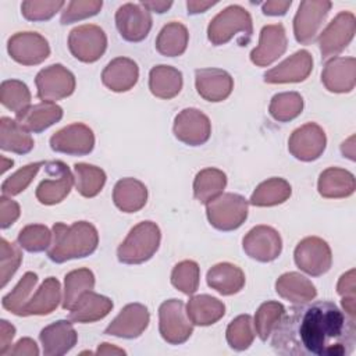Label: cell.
Returning <instances> with one entry per match:
<instances>
[{
  "instance_id": "f6af8a7d",
  "label": "cell",
  "mask_w": 356,
  "mask_h": 356,
  "mask_svg": "<svg viewBox=\"0 0 356 356\" xmlns=\"http://www.w3.org/2000/svg\"><path fill=\"white\" fill-rule=\"evenodd\" d=\"M53 232L43 224L25 225L17 238L18 245L31 253H39L50 248Z\"/></svg>"
},
{
  "instance_id": "f907efd6",
  "label": "cell",
  "mask_w": 356,
  "mask_h": 356,
  "mask_svg": "<svg viewBox=\"0 0 356 356\" xmlns=\"http://www.w3.org/2000/svg\"><path fill=\"white\" fill-rule=\"evenodd\" d=\"M19 245L11 243L4 238L0 239V277H1V286H6L11 277L15 274L18 267L22 261V253L19 250Z\"/></svg>"
},
{
  "instance_id": "ba28073f",
  "label": "cell",
  "mask_w": 356,
  "mask_h": 356,
  "mask_svg": "<svg viewBox=\"0 0 356 356\" xmlns=\"http://www.w3.org/2000/svg\"><path fill=\"white\" fill-rule=\"evenodd\" d=\"M356 32V18L350 11L338 13L332 21L320 32L317 42L320 46L321 57L328 60L337 57L348 47Z\"/></svg>"
},
{
  "instance_id": "d4e9b609",
  "label": "cell",
  "mask_w": 356,
  "mask_h": 356,
  "mask_svg": "<svg viewBox=\"0 0 356 356\" xmlns=\"http://www.w3.org/2000/svg\"><path fill=\"white\" fill-rule=\"evenodd\" d=\"M139 78L138 64L128 57L111 60L102 72V82L113 92H127L135 86Z\"/></svg>"
},
{
  "instance_id": "9a60e30c",
  "label": "cell",
  "mask_w": 356,
  "mask_h": 356,
  "mask_svg": "<svg viewBox=\"0 0 356 356\" xmlns=\"http://www.w3.org/2000/svg\"><path fill=\"white\" fill-rule=\"evenodd\" d=\"M242 246L250 259L270 263L281 254L282 239L273 227L256 225L243 236Z\"/></svg>"
},
{
  "instance_id": "83f0119b",
  "label": "cell",
  "mask_w": 356,
  "mask_h": 356,
  "mask_svg": "<svg viewBox=\"0 0 356 356\" xmlns=\"http://www.w3.org/2000/svg\"><path fill=\"white\" fill-rule=\"evenodd\" d=\"M61 300V285L54 277L46 278L22 307L21 316H46L57 309Z\"/></svg>"
},
{
  "instance_id": "7c38bea8",
  "label": "cell",
  "mask_w": 356,
  "mask_h": 356,
  "mask_svg": "<svg viewBox=\"0 0 356 356\" xmlns=\"http://www.w3.org/2000/svg\"><path fill=\"white\" fill-rule=\"evenodd\" d=\"M331 6L328 0H306L299 4L293 18V33L299 43L310 44L316 39Z\"/></svg>"
},
{
  "instance_id": "c3c4849f",
  "label": "cell",
  "mask_w": 356,
  "mask_h": 356,
  "mask_svg": "<svg viewBox=\"0 0 356 356\" xmlns=\"http://www.w3.org/2000/svg\"><path fill=\"white\" fill-rule=\"evenodd\" d=\"M44 164H46V161H36V163L26 164L25 167L17 170L14 174H11L8 178H6L4 182L1 184V193L4 196L11 197V196H15V195L24 192Z\"/></svg>"
},
{
  "instance_id": "d590c367",
  "label": "cell",
  "mask_w": 356,
  "mask_h": 356,
  "mask_svg": "<svg viewBox=\"0 0 356 356\" xmlns=\"http://www.w3.org/2000/svg\"><path fill=\"white\" fill-rule=\"evenodd\" d=\"M189 42L186 26L178 21H171L161 28L156 39V50L165 57H177L185 53Z\"/></svg>"
},
{
  "instance_id": "1f68e13d",
  "label": "cell",
  "mask_w": 356,
  "mask_h": 356,
  "mask_svg": "<svg viewBox=\"0 0 356 356\" xmlns=\"http://www.w3.org/2000/svg\"><path fill=\"white\" fill-rule=\"evenodd\" d=\"M275 291L281 298L293 305L313 300L317 295L316 286L312 284V281L295 271L282 274L275 281Z\"/></svg>"
},
{
  "instance_id": "91938a15",
  "label": "cell",
  "mask_w": 356,
  "mask_h": 356,
  "mask_svg": "<svg viewBox=\"0 0 356 356\" xmlns=\"http://www.w3.org/2000/svg\"><path fill=\"white\" fill-rule=\"evenodd\" d=\"M140 4L145 8H147L149 11L163 14L172 6V1H156V0H153V1H140Z\"/></svg>"
},
{
  "instance_id": "e575fe53",
  "label": "cell",
  "mask_w": 356,
  "mask_h": 356,
  "mask_svg": "<svg viewBox=\"0 0 356 356\" xmlns=\"http://www.w3.org/2000/svg\"><path fill=\"white\" fill-rule=\"evenodd\" d=\"M35 143L28 132L17 120L10 117L0 118V147L4 152L26 154L33 149Z\"/></svg>"
},
{
  "instance_id": "816d5d0a",
  "label": "cell",
  "mask_w": 356,
  "mask_h": 356,
  "mask_svg": "<svg viewBox=\"0 0 356 356\" xmlns=\"http://www.w3.org/2000/svg\"><path fill=\"white\" fill-rule=\"evenodd\" d=\"M102 0H72L67 4V8L61 11V24H72L89 17L96 15L102 10Z\"/></svg>"
},
{
  "instance_id": "74e56055",
  "label": "cell",
  "mask_w": 356,
  "mask_h": 356,
  "mask_svg": "<svg viewBox=\"0 0 356 356\" xmlns=\"http://www.w3.org/2000/svg\"><path fill=\"white\" fill-rule=\"evenodd\" d=\"M227 185V175L214 167L199 171L193 181V196L203 204L218 197Z\"/></svg>"
},
{
  "instance_id": "f35d334b",
  "label": "cell",
  "mask_w": 356,
  "mask_h": 356,
  "mask_svg": "<svg viewBox=\"0 0 356 356\" xmlns=\"http://www.w3.org/2000/svg\"><path fill=\"white\" fill-rule=\"evenodd\" d=\"M106 172L86 163L74 164V185L83 197H95L106 184Z\"/></svg>"
},
{
  "instance_id": "5bb4252c",
  "label": "cell",
  "mask_w": 356,
  "mask_h": 356,
  "mask_svg": "<svg viewBox=\"0 0 356 356\" xmlns=\"http://www.w3.org/2000/svg\"><path fill=\"white\" fill-rule=\"evenodd\" d=\"M325 145L327 138L324 129L316 122H307L291 134L288 150L300 161H314L323 154Z\"/></svg>"
},
{
  "instance_id": "484cf974",
  "label": "cell",
  "mask_w": 356,
  "mask_h": 356,
  "mask_svg": "<svg viewBox=\"0 0 356 356\" xmlns=\"http://www.w3.org/2000/svg\"><path fill=\"white\" fill-rule=\"evenodd\" d=\"M63 118V108L50 102H40L29 106L26 110L15 115V120L32 134H40Z\"/></svg>"
},
{
  "instance_id": "ab89813d",
  "label": "cell",
  "mask_w": 356,
  "mask_h": 356,
  "mask_svg": "<svg viewBox=\"0 0 356 356\" xmlns=\"http://www.w3.org/2000/svg\"><path fill=\"white\" fill-rule=\"evenodd\" d=\"M95 275L89 268H78L70 271L64 278V296L61 306L64 310H71L76 300L88 291H93Z\"/></svg>"
},
{
  "instance_id": "4fadbf2b",
  "label": "cell",
  "mask_w": 356,
  "mask_h": 356,
  "mask_svg": "<svg viewBox=\"0 0 356 356\" xmlns=\"http://www.w3.org/2000/svg\"><path fill=\"white\" fill-rule=\"evenodd\" d=\"M152 14L140 3H125L115 11V26L127 42H142L152 29Z\"/></svg>"
},
{
  "instance_id": "d6a6232c",
  "label": "cell",
  "mask_w": 356,
  "mask_h": 356,
  "mask_svg": "<svg viewBox=\"0 0 356 356\" xmlns=\"http://www.w3.org/2000/svg\"><path fill=\"white\" fill-rule=\"evenodd\" d=\"M186 314L193 325H211L225 314V306L221 300L210 295L192 296L186 305Z\"/></svg>"
},
{
  "instance_id": "7a4b0ae2",
  "label": "cell",
  "mask_w": 356,
  "mask_h": 356,
  "mask_svg": "<svg viewBox=\"0 0 356 356\" xmlns=\"http://www.w3.org/2000/svg\"><path fill=\"white\" fill-rule=\"evenodd\" d=\"M53 239L47 256L54 263L82 259L92 254L99 245V234L93 224L75 221L71 225L56 222L51 228Z\"/></svg>"
},
{
  "instance_id": "9c48e42d",
  "label": "cell",
  "mask_w": 356,
  "mask_h": 356,
  "mask_svg": "<svg viewBox=\"0 0 356 356\" xmlns=\"http://www.w3.org/2000/svg\"><path fill=\"white\" fill-rule=\"evenodd\" d=\"M68 49L76 60L82 63H95L107 49V36L100 26L95 24H83L70 32Z\"/></svg>"
},
{
  "instance_id": "277c9868",
  "label": "cell",
  "mask_w": 356,
  "mask_h": 356,
  "mask_svg": "<svg viewBox=\"0 0 356 356\" xmlns=\"http://www.w3.org/2000/svg\"><path fill=\"white\" fill-rule=\"evenodd\" d=\"M253 22L249 11L238 4L228 6L220 11L207 26V39L214 46L228 43L236 33L252 36Z\"/></svg>"
},
{
  "instance_id": "e0dca14e",
  "label": "cell",
  "mask_w": 356,
  "mask_h": 356,
  "mask_svg": "<svg viewBox=\"0 0 356 356\" xmlns=\"http://www.w3.org/2000/svg\"><path fill=\"white\" fill-rule=\"evenodd\" d=\"M172 131L179 142L189 146H200L210 139L211 122L204 113L189 107L177 114Z\"/></svg>"
},
{
  "instance_id": "ee69618b",
  "label": "cell",
  "mask_w": 356,
  "mask_h": 356,
  "mask_svg": "<svg viewBox=\"0 0 356 356\" xmlns=\"http://www.w3.org/2000/svg\"><path fill=\"white\" fill-rule=\"evenodd\" d=\"M284 313H285V307L280 302L268 300L260 305L253 320L256 335L261 341H267V338L271 335L273 330L275 328V325L278 324Z\"/></svg>"
},
{
  "instance_id": "8d00e7d4",
  "label": "cell",
  "mask_w": 356,
  "mask_h": 356,
  "mask_svg": "<svg viewBox=\"0 0 356 356\" xmlns=\"http://www.w3.org/2000/svg\"><path fill=\"white\" fill-rule=\"evenodd\" d=\"M291 193L292 188L286 179L273 177L256 186L254 192L249 199V203L256 207L277 206L288 200Z\"/></svg>"
},
{
  "instance_id": "44dd1931",
  "label": "cell",
  "mask_w": 356,
  "mask_h": 356,
  "mask_svg": "<svg viewBox=\"0 0 356 356\" xmlns=\"http://www.w3.org/2000/svg\"><path fill=\"white\" fill-rule=\"evenodd\" d=\"M321 82L327 90L334 93L352 92L356 83L355 57H332L321 72Z\"/></svg>"
},
{
  "instance_id": "8992f818",
  "label": "cell",
  "mask_w": 356,
  "mask_h": 356,
  "mask_svg": "<svg viewBox=\"0 0 356 356\" xmlns=\"http://www.w3.org/2000/svg\"><path fill=\"white\" fill-rule=\"evenodd\" d=\"M159 331L163 339L171 345H181L193 332L185 303L179 299H168L159 307Z\"/></svg>"
},
{
  "instance_id": "3957f363",
  "label": "cell",
  "mask_w": 356,
  "mask_h": 356,
  "mask_svg": "<svg viewBox=\"0 0 356 356\" xmlns=\"http://www.w3.org/2000/svg\"><path fill=\"white\" fill-rule=\"evenodd\" d=\"M161 232L156 222L136 224L117 249V259L124 264H140L153 257L159 250Z\"/></svg>"
},
{
  "instance_id": "603a6c76",
  "label": "cell",
  "mask_w": 356,
  "mask_h": 356,
  "mask_svg": "<svg viewBox=\"0 0 356 356\" xmlns=\"http://www.w3.org/2000/svg\"><path fill=\"white\" fill-rule=\"evenodd\" d=\"M195 85L197 93L207 102L225 100L232 89V76L221 68H199L195 71Z\"/></svg>"
},
{
  "instance_id": "7402d4cb",
  "label": "cell",
  "mask_w": 356,
  "mask_h": 356,
  "mask_svg": "<svg viewBox=\"0 0 356 356\" xmlns=\"http://www.w3.org/2000/svg\"><path fill=\"white\" fill-rule=\"evenodd\" d=\"M313 70V57L307 50H298L277 67L264 74L267 83H289L305 81Z\"/></svg>"
},
{
  "instance_id": "680465c9",
  "label": "cell",
  "mask_w": 356,
  "mask_h": 356,
  "mask_svg": "<svg viewBox=\"0 0 356 356\" xmlns=\"http://www.w3.org/2000/svg\"><path fill=\"white\" fill-rule=\"evenodd\" d=\"M214 4H217V1H199V0H189V1L186 3L188 14H199V13H204L207 8L213 7Z\"/></svg>"
},
{
  "instance_id": "f546056e",
  "label": "cell",
  "mask_w": 356,
  "mask_h": 356,
  "mask_svg": "<svg viewBox=\"0 0 356 356\" xmlns=\"http://www.w3.org/2000/svg\"><path fill=\"white\" fill-rule=\"evenodd\" d=\"M114 204L124 213H136L147 202V189L136 178H122L113 189Z\"/></svg>"
},
{
  "instance_id": "30bf717a",
  "label": "cell",
  "mask_w": 356,
  "mask_h": 356,
  "mask_svg": "<svg viewBox=\"0 0 356 356\" xmlns=\"http://www.w3.org/2000/svg\"><path fill=\"white\" fill-rule=\"evenodd\" d=\"M38 97L42 102L56 103L71 96L75 90V76L63 64H51L40 70L35 78Z\"/></svg>"
},
{
  "instance_id": "bcb514c9",
  "label": "cell",
  "mask_w": 356,
  "mask_h": 356,
  "mask_svg": "<svg viewBox=\"0 0 356 356\" xmlns=\"http://www.w3.org/2000/svg\"><path fill=\"white\" fill-rule=\"evenodd\" d=\"M36 282H38V275L32 271L25 273L24 277L19 280V282L15 285V288L3 298L1 306L6 310L11 312L13 314L21 316L22 307L31 299V293Z\"/></svg>"
},
{
  "instance_id": "7dc6e473",
  "label": "cell",
  "mask_w": 356,
  "mask_h": 356,
  "mask_svg": "<svg viewBox=\"0 0 356 356\" xmlns=\"http://www.w3.org/2000/svg\"><path fill=\"white\" fill-rule=\"evenodd\" d=\"M200 268L193 260L179 261L171 273V284L185 295H193L199 288Z\"/></svg>"
},
{
  "instance_id": "cb8c5ba5",
  "label": "cell",
  "mask_w": 356,
  "mask_h": 356,
  "mask_svg": "<svg viewBox=\"0 0 356 356\" xmlns=\"http://www.w3.org/2000/svg\"><path fill=\"white\" fill-rule=\"evenodd\" d=\"M39 339L46 356H61L76 345L78 334L71 320H58L46 325L40 331Z\"/></svg>"
},
{
  "instance_id": "6f0895ef",
  "label": "cell",
  "mask_w": 356,
  "mask_h": 356,
  "mask_svg": "<svg viewBox=\"0 0 356 356\" xmlns=\"http://www.w3.org/2000/svg\"><path fill=\"white\" fill-rule=\"evenodd\" d=\"M292 6V1L291 0H285V1H281V0H271V1H266L263 3L261 6V11L263 14L266 15H273V17H277V15H285L288 8Z\"/></svg>"
},
{
  "instance_id": "6da1fadb",
  "label": "cell",
  "mask_w": 356,
  "mask_h": 356,
  "mask_svg": "<svg viewBox=\"0 0 356 356\" xmlns=\"http://www.w3.org/2000/svg\"><path fill=\"white\" fill-rule=\"evenodd\" d=\"M282 356H349L356 346L355 318L331 300H309L285 310L271 332Z\"/></svg>"
},
{
  "instance_id": "681fc988",
  "label": "cell",
  "mask_w": 356,
  "mask_h": 356,
  "mask_svg": "<svg viewBox=\"0 0 356 356\" xmlns=\"http://www.w3.org/2000/svg\"><path fill=\"white\" fill-rule=\"evenodd\" d=\"M64 6L65 3L63 0H26L21 4V13L25 19L39 22L50 19Z\"/></svg>"
},
{
  "instance_id": "60d3db41",
  "label": "cell",
  "mask_w": 356,
  "mask_h": 356,
  "mask_svg": "<svg viewBox=\"0 0 356 356\" xmlns=\"http://www.w3.org/2000/svg\"><path fill=\"white\" fill-rule=\"evenodd\" d=\"M303 110V97L298 92H282L274 95L268 113L278 122H288L295 120Z\"/></svg>"
},
{
  "instance_id": "ac0fdd59",
  "label": "cell",
  "mask_w": 356,
  "mask_h": 356,
  "mask_svg": "<svg viewBox=\"0 0 356 356\" xmlns=\"http://www.w3.org/2000/svg\"><path fill=\"white\" fill-rule=\"evenodd\" d=\"M50 147L68 156H85L95 147V135L88 125L74 122L51 135Z\"/></svg>"
},
{
  "instance_id": "5b68a950",
  "label": "cell",
  "mask_w": 356,
  "mask_h": 356,
  "mask_svg": "<svg viewBox=\"0 0 356 356\" xmlns=\"http://www.w3.org/2000/svg\"><path fill=\"white\" fill-rule=\"evenodd\" d=\"M249 202L238 193H221L206 204L209 222L218 231H234L248 218Z\"/></svg>"
},
{
  "instance_id": "b9f144b4",
  "label": "cell",
  "mask_w": 356,
  "mask_h": 356,
  "mask_svg": "<svg viewBox=\"0 0 356 356\" xmlns=\"http://www.w3.org/2000/svg\"><path fill=\"white\" fill-rule=\"evenodd\" d=\"M0 102L17 115L31 106L29 88L18 79L3 81L0 85Z\"/></svg>"
},
{
  "instance_id": "11a10c76",
  "label": "cell",
  "mask_w": 356,
  "mask_h": 356,
  "mask_svg": "<svg viewBox=\"0 0 356 356\" xmlns=\"http://www.w3.org/2000/svg\"><path fill=\"white\" fill-rule=\"evenodd\" d=\"M7 355L13 356H38L39 355V348L36 342L31 338H21L14 348H11Z\"/></svg>"
},
{
  "instance_id": "4316f807",
  "label": "cell",
  "mask_w": 356,
  "mask_h": 356,
  "mask_svg": "<svg viewBox=\"0 0 356 356\" xmlns=\"http://www.w3.org/2000/svg\"><path fill=\"white\" fill-rule=\"evenodd\" d=\"M113 309L110 298L88 291L76 300L70 310V320L72 323H95L104 318Z\"/></svg>"
},
{
  "instance_id": "d6986e66",
  "label": "cell",
  "mask_w": 356,
  "mask_h": 356,
  "mask_svg": "<svg viewBox=\"0 0 356 356\" xmlns=\"http://www.w3.org/2000/svg\"><path fill=\"white\" fill-rule=\"evenodd\" d=\"M288 47L282 24H270L261 28L259 44L250 51V61L257 67H267L278 60Z\"/></svg>"
},
{
  "instance_id": "836d02e7",
  "label": "cell",
  "mask_w": 356,
  "mask_h": 356,
  "mask_svg": "<svg viewBox=\"0 0 356 356\" xmlns=\"http://www.w3.org/2000/svg\"><path fill=\"white\" fill-rule=\"evenodd\" d=\"M149 89L153 96L164 100L175 97L182 89V74L171 65H156L149 72Z\"/></svg>"
},
{
  "instance_id": "52a82bcc",
  "label": "cell",
  "mask_w": 356,
  "mask_h": 356,
  "mask_svg": "<svg viewBox=\"0 0 356 356\" xmlns=\"http://www.w3.org/2000/svg\"><path fill=\"white\" fill-rule=\"evenodd\" d=\"M43 168L46 177L38 185L35 196L42 204H57L63 202L71 192L74 185V175L70 167L60 160L46 161Z\"/></svg>"
},
{
  "instance_id": "8fae6325",
  "label": "cell",
  "mask_w": 356,
  "mask_h": 356,
  "mask_svg": "<svg viewBox=\"0 0 356 356\" xmlns=\"http://www.w3.org/2000/svg\"><path fill=\"white\" fill-rule=\"evenodd\" d=\"M296 266L312 277L325 274L332 264V253L328 243L318 236L302 239L293 252Z\"/></svg>"
},
{
  "instance_id": "7bdbcfd3",
  "label": "cell",
  "mask_w": 356,
  "mask_h": 356,
  "mask_svg": "<svg viewBox=\"0 0 356 356\" xmlns=\"http://www.w3.org/2000/svg\"><path fill=\"white\" fill-rule=\"evenodd\" d=\"M256 331L253 325V318L249 314H241L235 317L227 327L225 338L228 345L235 350L248 349L253 339Z\"/></svg>"
},
{
  "instance_id": "4dcf8cb0",
  "label": "cell",
  "mask_w": 356,
  "mask_h": 356,
  "mask_svg": "<svg viewBox=\"0 0 356 356\" xmlns=\"http://www.w3.org/2000/svg\"><path fill=\"white\" fill-rule=\"evenodd\" d=\"M207 285L224 296L238 293L245 285L243 271L231 263H218L213 266L206 275Z\"/></svg>"
},
{
  "instance_id": "ffe728a7",
  "label": "cell",
  "mask_w": 356,
  "mask_h": 356,
  "mask_svg": "<svg viewBox=\"0 0 356 356\" xmlns=\"http://www.w3.org/2000/svg\"><path fill=\"white\" fill-rule=\"evenodd\" d=\"M150 321L149 310L142 303H129L121 309L118 316L106 327L104 334L134 339L142 335Z\"/></svg>"
},
{
  "instance_id": "db71d44e",
  "label": "cell",
  "mask_w": 356,
  "mask_h": 356,
  "mask_svg": "<svg viewBox=\"0 0 356 356\" xmlns=\"http://www.w3.org/2000/svg\"><path fill=\"white\" fill-rule=\"evenodd\" d=\"M21 209L19 204L13 200L10 196L1 195L0 197V227L1 229H6L11 227L19 217Z\"/></svg>"
},
{
  "instance_id": "6125c7cd",
  "label": "cell",
  "mask_w": 356,
  "mask_h": 356,
  "mask_svg": "<svg viewBox=\"0 0 356 356\" xmlns=\"http://www.w3.org/2000/svg\"><path fill=\"white\" fill-rule=\"evenodd\" d=\"M355 135H352L348 140H345L341 145V152L343 156H346L349 160H355Z\"/></svg>"
},
{
  "instance_id": "f5cc1de1",
  "label": "cell",
  "mask_w": 356,
  "mask_h": 356,
  "mask_svg": "<svg viewBox=\"0 0 356 356\" xmlns=\"http://www.w3.org/2000/svg\"><path fill=\"white\" fill-rule=\"evenodd\" d=\"M356 285H355V270H349L343 275H341L338 284H337V292L339 296H342V307L343 312L355 318L356 312Z\"/></svg>"
},
{
  "instance_id": "9f6ffc18",
  "label": "cell",
  "mask_w": 356,
  "mask_h": 356,
  "mask_svg": "<svg viewBox=\"0 0 356 356\" xmlns=\"http://www.w3.org/2000/svg\"><path fill=\"white\" fill-rule=\"evenodd\" d=\"M15 335V327L7 320L0 321V355L4 356L11 349V343Z\"/></svg>"
},
{
  "instance_id": "2e32d148",
  "label": "cell",
  "mask_w": 356,
  "mask_h": 356,
  "mask_svg": "<svg viewBox=\"0 0 356 356\" xmlns=\"http://www.w3.org/2000/svg\"><path fill=\"white\" fill-rule=\"evenodd\" d=\"M8 54L22 65H38L50 56L49 42L38 32H17L7 42Z\"/></svg>"
},
{
  "instance_id": "94428289",
  "label": "cell",
  "mask_w": 356,
  "mask_h": 356,
  "mask_svg": "<svg viewBox=\"0 0 356 356\" xmlns=\"http://www.w3.org/2000/svg\"><path fill=\"white\" fill-rule=\"evenodd\" d=\"M96 355H125V350L111 345V343H107V342H103L97 350H96Z\"/></svg>"
},
{
  "instance_id": "f1b7e54d",
  "label": "cell",
  "mask_w": 356,
  "mask_h": 356,
  "mask_svg": "<svg viewBox=\"0 0 356 356\" xmlns=\"http://www.w3.org/2000/svg\"><path fill=\"white\" fill-rule=\"evenodd\" d=\"M318 193L325 199H342L353 195L356 189L355 177L350 171L330 167L324 170L317 182Z\"/></svg>"
},
{
  "instance_id": "be15d7a7",
  "label": "cell",
  "mask_w": 356,
  "mask_h": 356,
  "mask_svg": "<svg viewBox=\"0 0 356 356\" xmlns=\"http://www.w3.org/2000/svg\"><path fill=\"white\" fill-rule=\"evenodd\" d=\"M1 163H3V164H1V174H3L7 168H10V167L14 164V161H13L11 159H10V160H7L4 156L1 157Z\"/></svg>"
}]
</instances>
